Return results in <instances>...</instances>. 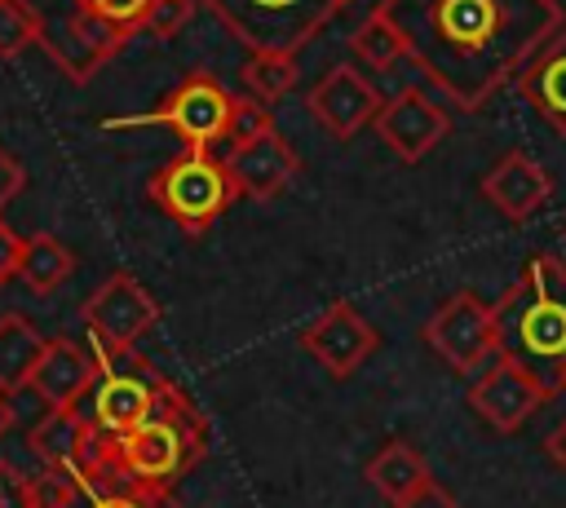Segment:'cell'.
I'll return each instance as SVG.
<instances>
[{
  "mask_svg": "<svg viewBox=\"0 0 566 508\" xmlns=\"http://www.w3.org/2000/svg\"><path fill=\"white\" fill-rule=\"evenodd\" d=\"M376 13L460 110H482L566 22L557 0H380Z\"/></svg>",
  "mask_w": 566,
  "mask_h": 508,
  "instance_id": "obj_1",
  "label": "cell"
},
{
  "mask_svg": "<svg viewBox=\"0 0 566 508\" xmlns=\"http://www.w3.org/2000/svg\"><path fill=\"white\" fill-rule=\"evenodd\" d=\"M500 353L526 367L548 398L566 389V261L539 252L491 305Z\"/></svg>",
  "mask_w": 566,
  "mask_h": 508,
  "instance_id": "obj_2",
  "label": "cell"
},
{
  "mask_svg": "<svg viewBox=\"0 0 566 508\" xmlns=\"http://www.w3.org/2000/svg\"><path fill=\"white\" fill-rule=\"evenodd\" d=\"M88 446L106 464H115L124 477H133L142 486H155V490H172V481L186 477L203 459L208 420H203V411L172 380H164L159 402H155V415L146 424H137L124 437H102L93 428Z\"/></svg>",
  "mask_w": 566,
  "mask_h": 508,
  "instance_id": "obj_3",
  "label": "cell"
},
{
  "mask_svg": "<svg viewBox=\"0 0 566 508\" xmlns=\"http://www.w3.org/2000/svg\"><path fill=\"white\" fill-rule=\"evenodd\" d=\"M248 53H287L296 57L345 4L340 0H203Z\"/></svg>",
  "mask_w": 566,
  "mask_h": 508,
  "instance_id": "obj_4",
  "label": "cell"
},
{
  "mask_svg": "<svg viewBox=\"0 0 566 508\" xmlns=\"http://www.w3.org/2000/svg\"><path fill=\"white\" fill-rule=\"evenodd\" d=\"M150 199L164 216H172L186 234H203L239 194L230 186L226 163L203 150V146H186L177 159H168L155 177H150Z\"/></svg>",
  "mask_w": 566,
  "mask_h": 508,
  "instance_id": "obj_5",
  "label": "cell"
},
{
  "mask_svg": "<svg viewBox=\"0 0 566 508\" xmlns=\"http://www.w3.org/2000/svg\"><path fill=\"white\" fill-rule=\"evenodd\" d=\"M168 375L150 371L137 353H119V358H102L97 384H93V406L84 411L88 424L102 437H124L137 424H146L155 415L159 389Z\"/></svg>",
  "mask_w": 566,
  "mask_h": 508,
  "instance_id": "obj_6",
  "label": "cell"
},
{
  "mask_svg": "<svg viewBox=\"0 0 566 508\" xmlns=\"http://www.w3.org/2000/svg\"><path fill=\"white\" fill-rule=\"evenodd\" d=\"M424 340L429 349L455 367L460 375H478L482 367H491L500 358V340H495V318H491V305L473 292H455L447 296L433 318L424 322Z\"/></svg>",
  "mask_w": 566,
  "mask_h": 508,
  "instance_id": "obj_7",
  "label": "cell"
},
{
  "mask_svg": "<svg viewBox=\"0 0 566 508\" xmlns=\"http://www.w3.org/2000/svg\"><path fill=\"white\" fill-rule=\"evenodd\" d=\"M80 318L97 345V358H119V353H133V345L155 327L159 305L150 300V292L133 274L119 269L84 300Z\"/></svg>",
  "mask_w": 566,
  "mask_h": 508,
  "instance_id": "obj_8",
  "label": "cell"
},
{
  "mask_svg": "<svg viewBox=\"0 0 566 508\" xmlns=\"http://www.w3.org/2000/svg\"><path fill=\"white\" fill-rule=\"evenodd\" d=\"M234 106H239V97L226 93L221 80L195 71V75H186V80L159 102V110L146 115V124H164V128H172L186 146H203V150H212L217 141L230 137Z\"/></svg>",
  "mask_w": 566,
  "mask_h": 508,
  "instance_id": "obj_9",
  "label": "cell"
},
{
  "mask_svg": "<svg viewBox=\"0 0 566 508\" xmlns=\"http://www.w3.org/2000/svg\"><path fill=\"white\" fill-rule=\"evenodd\" d=\"M548 402V389L526 371L517 367L513 358H495L491 367L478 371L473 389H469V406L495 428V433H517L539 406Z\"/></svg>",
  "mask_w": 566,
  "mask_h": 508,
  "instance_id": "obj_10",
  "label": "cell"
},
{
  "mask_svg": "<svg viewBox=\"0 0 566 508\" xmlns=\"http://www.w3.org/2000/svg\"><path fill=\"white\" fill-rule=\"evenodd\" d=\"M221 163L230 172L234 194L239 199H256V203L274 199L296 177V168H301L292 141L274 124L261 128V133H252V137H243V141H230V150L221 155Z\"/></svg>",
  "mask_w": 566,
  "mask_h": 508,
  "instance_id": "obj_11",
  "label": "cell"
},
{
  "mask_svg": "<svg viewBox=\"0 0 566 508\" xmlns=\"http://www.w3.org/2000/svg\"><path fill=\"white\" fill-rule=\"evenodd\" d=\"M301 345H305V353H310L332 380H349V375L376 353L380 336H376V327H371L349 300H336V305H327V309L305 327Z\"/></svg>",
  "mask_w": 566,
  "mask_h": 508,
  "instance_id": "obj_12",
  "label": "cell"
},
{
  "mask_svg": "<svg viewBox=\"0 0 566 508\" xmlns=\"http://www.w3.org/2000/svg\"><path fill=\"white\" fill-rule=\"evenodd\" d=\"M376 137L402 159V163H420L451 128L447 110L424 93V88H402L389 102H380L376 110Z\"/></svg>",
  "mask_w": 566,
  "mask_h": 508,
  "instance_id": "obj_13",
  "label": "cell"
},
{
  "mask_svg": "<svg viewBox=\"0 0 566 508\" xmlns=\"http://www.w3.org/2000/svg\"><path fill=\"white\" fill-rule=\"evenodd\" d=\"M305 106H310V115H314L332 137L349 141L358 128H367V124L376 119L380 93H376V84H371L363 71H354L349 62H340V66H332V71L310 88Z\"/></svg>",
  "mask_w": 566,
  "mask_h": 508,
  "instance_id": "obj_14",
  "label": "cell"
},
{
  "mask_svg": "<svg viewBox=\"0 0 566 508\" xmlns=\"http://www.w3.org/2000/svg\"><path fill=\"white\" fill-rule=\"evenodd\" d=\"M548 194H553V177L526 150H504L482 177V199L509 221H531L548 203Z\"/></svg>",
  "mask_w": 566,
  "mask_h": 508,
  "instance_id": "obj_15",
  "label": "cell"
},
{
  "mask_svg": "<svg viewBox=\"0 0 566 508\" xmlns=\"http://www.w3.org/2000/svg\"><path fill=\"white\" fill-rule=\"evenodd\" d=\"M97 371H102L97 358H93L80 340L53 336V340H44V353H40V362H35L27 389H35V398H40L49 411H57V406H80V398L93 393Z\"/></svg>",
  "mask_w": 566,
  "mask_h": 508,
  "instance_id": "obj_16",
  "label": "cell"
},
{
  "mask_svg": "<svg viewBox=\"0 0 566 508\" xmlns=\"http://www.w3.org/2000/svg\"><path fill=\"white\" fill-rule=\"evenodd\" d=\"M75 473H80V490L66 508H172V490H155L124 477L93 446H84V459Z\"/></svg>",
  "mask_w": 566,
  "mask_h": 508,
  "instance_id": "obj_17",
  "label": "cell"
},
{
  "mask_svg": "<svg viewBox=\"0 0 566 508\" xmlns=\"http://www.w3.org/2000/svg\"><path fill=\"white\" fill-rule=\"evenodd\" d=\"M40 40L49 44V53L75 75V80H88L128 35L124 31H115V27H106L102 18H93V13H84V9H75V18L71 22H62L57 31H40Z\"/></svg>",
  "mask_w": 566,
  "mask_h": 508,
  "instance_id": "obj_18",
  "label": "cell"
},
{
  "mask_svg": "<svg viewBox=\"0 0 566 508\" xmlns=\"http://www.w3.org/2000/svg\"><path fill=\"white\" fill-rule=\"evenodd\" d=\"M513 88L548 119L557 137H566V27L526 62V71L513 80Z\"/></svg>",
  "mask_w": 566,
  "mask_h": 508,
  "instance_id": "obj_19",
  "label": "cell"
},
{
  "mask_svg": "<svg viewBox=\"0 0 566 508\" xmlns=\"http://www.w3.org/2000/svg\"><path fill=\"white\" fill-rule=\"evenodd\" d=\"M363 477H367V486L385 499V508H394V504L411 499L420 486H429V481H433V473H429L424 455H420L411 442H402V437L385 442V446L367 459Z\"/></svg>",
  "mask_w": 566,
  "mask_h": 508,
  "instance_id": "obj_20",
  "label": "cell"
},
{
  "mask_svg": "<svg viewBox=\"0 0 566 508\" xmlns=\"http://www.w3.org/2000/svg\"><path fill=\"white\" fill-rule=\"evenodd\" d=\"M88 437H93L88 415L80 406H57V411H44V420L27 433V446L44 468H80Z\"/></svg>",
  "mask_w": 566,
  "mask_h": 508,
  "instance_id": "obj_21",
  "label": "cell"
},
{
  "mask_svg": "<svg viewBox=\"0 0 566 508\" xmlns=\"http://www.w3.org/2000/svg\"><path fill=\"white\" fill-rule=\"evenodd\" d=\"M44 340H49V336H40L31 318H22V314H0V389H4L9 398L31 384V371H35V362H40V353H44Z\"/></svg>",
  "mask_w": 566,
  "mask_h": 508,
  "instance_id": "obj_22",
  "label": "cell"
},
{
  "mask_svg": "<svg viewBox=\"0 0 566 508\" xmlns=\"http://www.w3.org/2000/svg\"><path fill=\"white\" fill-rule=\"evenodd\" d=\"M71 274H75V256H71V247H66L62 239H53V234H31V239H22L18 278H22L31 292L49 296V292H57Z\"/></svg>",
  "mask_w": 566,
  "mask_h": 508,
  "instance_id": "obj_23",
  "label": "cell"
},
{
  "mask_svg": "<svg viewBox=\"0 0 566 508\" xmlns=\"http://www.w3.org/2000/svg\"><path fill=\"white\" fill-rule=\"evenodd\" d=\"M239 80H243L252 102L270 106V102L287 97L296 88V57H287V53H248Z\"/></svg>",
  "mask_w": 566,
  "mask_h": 508,
  "instance_id": "obj_24",
  "label": "cell"
},
{
  "mask_svg": "<svg viewBox=\"0 0 566 508\" xmlns=\"http://www.w3.org/2000/svg\"><path fill=\"white\" fill-rule=\"evenodd\" d=\"M349 49H354V57H363L371 71H389V66H398L402 57H407V49H402V35L371 9L363 22H358V31L349 35Z\"/></svg>",
  "mask_w": 566,
  "mask_h": 508,
  "instance_id": "obj_25",
  "label": "cell"
},
{
  "mask_svg": "<svg viewBox=\"0 0 566 508\" xmlns=\"http://www.w3.org/2000/svg\"><path fill=\"white\" fill-rule=\"evenodd\" d=\"M44 31V18L27 0H0V57H18L27 44H35Z\"/></svg>",
  "mask_w": 566,
  "mask_h": 508,
  "instance_id": "obj_26",
  "label": "cell"
},
{
  "mask_svg": "<svg viewBox=\"0 0 566 508\" xmlns=\"http://www.w3.org/2000/svg\"><path fill=\"white\" fill-rule=\"evenodd\" d=\"M75 9H84V13L102 18L106 27H115V31L133 35V31H142L150 0H75Z\"/></svg>",
  "mask_w": 566,
  "mask_h": 508,
  "instance_id": "obj_27",
  "label": "cell"
},
{
  "mask_svg": "<svg viewBox=\"0 0 566 508\" xmlns=\"http://www.w3.org/2000/svg\"><path fill=\"white\" fill-rule=\"evenodd\" d=\"M190 4H195V0H150V9H146V22H142V31L159 35V40L177 35V31L186 27V18H190Z\"/></svg>",
  "mask_w": 566,
  "mask_h": 508,
  "instance_id": "obj_28",
  "label": "cell"
},
{
  "mask_svg": "<svg viewBox=\"0 0 566 508\" xmlns=\"http://www.w3.org/2000/svg\"><path fill=\"white\" fill-rule=\"evenodd\" d=\"M0 508H31L27 473H18L9 459H0Z\"/></svg>",
  "mask_w": 566,
  "mask_h": 508,
  "instance_id": "obj_29",
  "label": "cell"
},
{
  "mask_svg": "<svg viewBox=\"0 0 566 508\" xmlns=\"http://www.w3.org/2000/svg\"><path fill=\"white\" fill-rule=\"evenodd\" d=\"M22 186H27V168L0 146V212L22 194Z\"/></svg>",
  "mask_w": 566,
  "mask_h": 508,
  "instance_id": "obj_30",
  "label": "cell"
},
{
  "mask_svg": "<svg viewBox=\"0 0 566 508\" xmlns=\"http://www.w3.org/2000/svg\"><path fill=\"white\" fill-rule=\"evenodd\" d=\"M18 261H22V239H18L13 225L0 221V287H4L9 278H18Z\"/></svg>",
  "mask_w": 566,
  "mask_h": 508,
  "instance_id": "obj_31",
  "label": "cell"
},
{
  "mask_svg": "<svg viewBox=\"0 0 566 508\" xmlns=\"http://www.w3.org/2000/svg\"><path fill=\"white\" fill-rule=\"evenodd\" d=\"M394 508H464L451 490H442L438 481H429V486H420L411 499H402V504H394Z\"/></svg>",
  "mask_w": 566,
  "mask_h": 508,
  "instance_id": "obj_32",
  "label": "cell"
},
{
  "mask_svg": "<svg viewBox=\"0 0 566 508\" xmlns=\"http://www.w3.org/2000/svg\"><path fill=\"white\" fill-rule=\"evenodd\" d=\"M544 455H548V459H553V464L566 473V420H562V424H557V428L544 437Z\"/></svg>",
  "mask_w": 566,
  "mask_h": 508,
  "instance_id": "obj_33",
  "label": "cell"
},
{
  "mask_svg": "<svg viewBox=\"0 0 566 508\" xmlns=\"http://www.w3.org/2000/svg\"><path fill=\"white\" fill-rule=\"evenodd\" d=\"M9 424H13V398L0 389V437L9 433Z\"/></svg>",
  "mask_w": 566,
  "mask_h": 508,
  "instance_id": "obj_34",
  "label": "cell"
},
{
  "mask_svg": "<svg viewBox=\"0 0 566 508\" xmlns=\"http://www.w3.org/2000/svg\"><path fill=\"white\" fill-rule=\"evenodd\" d=\"M340 4H349V0H340Z\"/></svg>",
  "mask_w": 566,
  "mask_h": 508,
  "instance_id": "obj_35",
  "label": "cell"
}]
</instances>
